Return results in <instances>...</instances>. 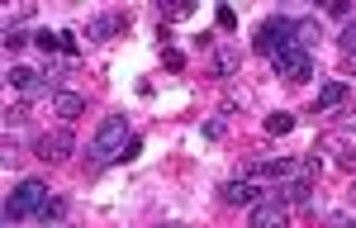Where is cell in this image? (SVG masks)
<instances>
[{"label": "cell", "mask_w": 356, "mask_h": 228, "mask_svg": "<svg viewBox=\"0 0 356 228\" xmlns=\"http://www.w3.org/2000/svg\"><path fill=\"white\" fill-rule=\"evenodd\" d=\"M290 224V204L280 195L261 200V204H252V219H247V228H285Z\"/></svg>", "instance_id": "8992f818"}, {"label": "cell", "mask_w": 356, "mask_h": 228, "mask_svg": "<svg viewBox=\"0 0 356 228\" xmlns=\"http://www.w3.org/2000/svg\"><path fill=\"white\" fill-rule=\"evenodd\" d=\"M347 200H352V209H356V186H352V190H347Z\"/></svg>", "instance_id": "4316f807"}, {"label": "cell", "mask_w": 356, "mask_h": 228, "mask_svg": "<svg viewBox=\"0 0 356 228\" xmlns=\"http://www.w3.org/2000/svg\"><path fill=\"white\" fill-rule=\"evenodd\" d=\"M24 119H29V105H10V110H5V129H19Z\"/></svg>", "instance_id": "d6986e66"}, {"label": "cell", "mask_w": 356, "mask_h": 228, "mask_svg": "<svg viewBox=\"0 0 356 228\" xmlns=\"http://www.w3.org/2000/svg\"><path fill=\"white\" fill-rule=\"evenodd\" d=\"M62 209H67L62 195H48V200H43V209H38V219H43V224H53V219H62Z\"/></svg>", "instance_id": "2e32d148"}, {"label": "cell", "mask_w": 356, "mask_h": 228, "mask_svg": "<svg viewBox=\"0 0 356 228\" xmlns=\"http://www.w3.org/2000/svg\"><path fill=\"white\" fill-rule=\"evenodd\" d=\"M191 10H195V0H166L162 5V15H171V19H186Z\"/></svg>", "instance_id": "e0dca14e"}, {"label": "cell", "mask_w": 356, "mask_h": 228, "mask_svg": "<svg viewBox=\"0 0 356 228\" xmlns=\"http://www.w3.org/2000/svg\"><path fill=\"white\" fill-rule=\"evenodd\" d=\"M138 152H143V142H138V138H129V142H124V152H119V162H134Z\"/></svg>", "instance_id": "cb8c5ba5"}, {"label": "cell", "mask_w": 356, "mask_h": 228, "mask_svg": "<svg viewBox=\"0 0 356 228\" xmlns=\"http://www.w3.org/2000/svg\"><path fill=\"white\" fill-rule=\"evenodd\" d=\"M33 43H38L43 53H62V33H53V28H43V33H38Z\"/></svg>", "instance_id": "ac0fdd59"}, {"label": "cell", "mask_w": 356, "mask_h": 228, "mask_svg": "<svg viewBox=\"0 0 356 228\" xmlns=\"http://www.w3.org/2000/svg\"><path fill=\"white\" fill-rule=\"evenodd\" d=\"M24 43H29V38H24V33H19L15 24L5 28V48H10V53H15V48H24Z\"/></svg>", "instance_id": "7402d4cb"}, {"label": "cell", "mask_w": 356, "mask_h": 228, "mask_svg": "<svg viewBox=\"0 0 356 228\" xmlns=\"http://www.w3.org/2000/svg\"><path fill=\"white\" fill-rule=\"evenodd\" d=\"M124 142H129V119L124 114H110L105 124H100V133L90 142V167H105V162H119V152H124Z\"/></svg>", "instance_id": "6da1fadb"}, {"label": "cell", "mask_w": 356, "mask_h": 228, "mask_svg": "<svg viewBox=\"0 0 356 228\" xmlns=\"http://www.w3.org/2000/svg\"><path fill=\"white\" fill-rule=\"evenodd\" d=\"M271 195H280L285 204H309V200H314V176H295V181H285L280 190H271Z\"/></svg>", "instance_id": "ba28073f"}, {"label": "cell", "mask_w": 356, "mask_h": 228, "mask_svg": "<svg viewBox=\"0 0 356 228\" xmlns=\"http://www.w3.org/2000/svg\"><path fill=\"white\" fill-rule=\"evenodd\" d=\"M5 81H10V90L29 95V90H38V86L48 81V76H43V72H33V67H10V72H5Z\"/></svg>", "instance_id": "9c48e42d"}, {"label": "cell", "mask_w": 356, "mask_h": 228, "mask_svg": "<svg viewBox=\"0 0 356 228\" xmlns=\"http://www.w3.org/2000/svg\"><path fill=\"white\" fill-rule=\"evenodd\" d=\"M219 24H223V28H233V24H238V15H233V5H223V10H219Z\"/></svg>", "instance_id": "d4e9b609"}, {"label": "cell", "mask_w": 356, "mask_h": 228, "mask_svg": "<svg viewBox=\"0 0 356 228\" xmlns=\"http://www.w3.org/2000/svg\"><path fill=\"white\" fill-rule=\"evenodd\" d=\"M38 162H67L72 152H76V138H72V129H53V133H43L38 138Z\"/></svg>", "instance_id": "5b68a950"}, {"label": "cell", "mask_w": 356, "mask_h": 228, "mask_svg": "<svg viewBox=\"0 0 356 228\" xmlns=\"http://www.w3.org/2000/svg\"><path fill=\"white\" fill-rule=\"evenodd\" d=\"M342 72H356V53H342Z\"/></svg>", "instance_id": "484cf974"}, {"label": "cell", "mask_w": 356, "mask_h": 228, "mask_svg": "<svg viewBox=\"0 0 356 228\" xmlns=\"http://www.w3.org/2000/svg\"><path fill=\"white\" fill-rule=\"evenodd\" d=\"M290 129H295V114L290 110H275L271 119H266V133H290Z\"/></svg>", "instance_id": "5bb4252c"}, {"label": "cell", "mask_w": 356, "mask_h": 228, "mask_svg": "<svg viewBox=\"0 0 356 228\" xmlns=\"http://www.w3.org/2000/svg\"><path fill=\"white\" fill-rule=\"evenodd\" d=\"M295 33H300V24H295V19L271 15L266 24L252 33V48H257L261 57H275V53H285V48H300V43H295Z\"/></svg>", "instance_id": "7a4b0ae2"}, {"label": "cell", "mask_w": 356, "mask_h": 228, "mask_svg": "<svg viewBox=\"0 0 356 228\" xmlns=\"http://www.w3.org/2000/svg\"><path fill=\"white\" fill-rule=\"evenodd\" d=\"M328 15H332V19H347V15H352V5H347V0H328Z\"/></svg>", "instance_id": "603a6c76"}, {"label": "cell", "mask_w": 356, "mask_h": 228, "mask_svg": "<svg viewBox=\"0 0 356 228\" xmlns=\"http://www.w3.org/2000/svg\"><path fill=\"white\" fill-rule=\"evenodd\" d=\"M295 43H300L304 53H309V48L318 43V24H314V19H300V33H295Z\"/></svg>", "instance_id": "9a60e30c"}, {"label": "cell", "mask_w": 356, "mask_h": 228, "mask_svg": "<svg viewBox=\"0 0 356 228\" xmlns=\"http://www.w3.org/2000/svg\"><path fill=\"white\" fill-rule=\"evenodd\" d=\"M219 195H223V204H261V190H257V186H252L247 176L228 181V186H223Z\"/></svg>", "instance_id": "52a82bcc"}, {"label": "cell", "mask_w": 356, "mask_h": 228, "mask_svg": "<svg viewBox=\"0 0 356 228\" xmlns=\"http://www.w3.org/2000/svg\"><path fill=\"white\" fill-rule=\"evenodd\" d=\"M342 53H356V19H347V28H342Z\"/></svg>", "instance_id": "44dd1931"}, {"label": "cell", "mask_w": 356, "mask_h": 228, "mask_svg": "<svg viewBox=\"0 0 356 228\" xmlns=\"http://www.w3.org/2000/svg\"><path fill=\"white\" fill-rule=\"evenodd\" d=\"M119 24H124L119 15H100V19H90V28H86V38H90V43H105V38H110V33H114Z\"/></svg>", "instance_id": "8fae6325"}, {"label": "cell", "mask_w": 356, "mask_h": 228, "mask_svg": "<svg viewBox=\"0 0 356 228\" xmlns=\"http://www.w3.org/2000/svg\"><path fill=\"white\" fill-rule=\"evenodd\" d=\"M43 76H48V86H53V90H57V86L67 81V62H57V67H48V72H43Z\"/></svg>", "instance_id": "ffe728a7"}, {"label": "cell", "mask_w": 356, "mask_h": 228, "mask_svg": "<svg viewBox=\"0 0 356 228\" xmlns=\"http://www.w3.org/2000/svg\"><path fill=\"white\" fill-rule=\"evenodd\" d=\"M342 100H347V81H328L318 90V110H337Z\"/></svg>", "instance_id": "7c38bea8"}, {"label": "cell", "mask_w": 356, "mask_h": 228, "mask_svg": "<svg viewBox=\"0 0 356 228\" xmlns=\"http://www.w3.org/2000/svg\"><path fill=\"white\" fill-rule=\"evenodd\" d=\"M214 72H219V76H233V72H238V48H219V57H214Z\"/></svg>", "instance_id": "4fadbf2b"}, {"label": "cell", "mask_w": 356, "mask_h": 228, "mask_svg": "<svg viewBox=\"0 0 356 228\" xmlns=\"http://www.w3.org/2000/svg\"><path fill=\"white\" fill-rule=\"evenodd\" d=\"M43 200H48V186L38 181V176H29V181H19L10 195H5V224L15 228L24 214H38L43 209Z\"/></svg>", "instance_id": "3957f363"}, {"label": "cell", "mask_w": 356, "mask_h": 228, "mask_svg": "<svg viewBox=\"0 0 356 228\" xmlns=\"http://www.w3.org/2000/svg\"><path fill=\"white\" fill-rule=\"evenodd\" d=\"M53 110H57V119H76V114L86 110V95H76V90H62L53 100Z\"/></svg>", "instance_id": "30bf717a"}, {"label": "cell", "mask_w": 356, "mask_h": 228, "mask_svg": "<svg viewBox=\"0 0 356 228\" xmlns=\"http://www.w3.org/2000/svg\"><path fill=\"white\" fill-rule=\"evenodd\" d=\"M271 67H275L280 81H309V76H314V62H309L304 48H285V53H275Z\"/></svg>", "instance_id": "277c9868"}]
</instances>
